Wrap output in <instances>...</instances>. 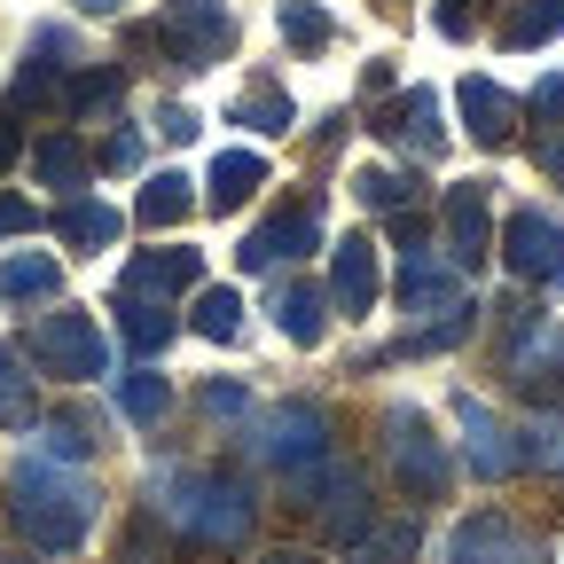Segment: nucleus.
Instances as JSON below:
<instances>
[{"label":"nucleus","mask_w":564,"mask_h":564,"mask_svg":"<svg viewBox=\"0 0 564 564\" xmlns=\"http://www.w3.org/2000/svg\"><path fill=\"white\" fill-rule=\"evenodd\" d=\"M95 518H102V486L79 478L70 463L24 455V463L9 470V525H17L40 556H70V549L95 533Z\"/></svg>","instance_id":"1"},{"label":"nucleus","mask_w":564,"mask_h":564,"mask_svg":"<svg viewBox=\"0 0 564 564\" xmlns=\"http://www.w3.org/2000/svg\"><path fill=\"white\" fill-rule=\"evenodd\" d=\"M150 510L196 549H243L259 525V494L243 470H158Z\"/></svg>","instance_id":"2"},{"label":"nucleus","mask_w":564,"mask_h":564,"mask_svg":"<svg viewBox=\"0 0 564 564\" xmlns=\"http://www.w3.org/2000/svg\"><path fill=\"white\" fill-rule=\"evenodd\" d=\"M126 47L158 55V70H212L236 55V17H228V0H165Z\"/></svg>","instance_id":"3"},{"label":"nucleus","mask_w":564,"mask_h":564,"mask_svg":"<svg viewBox=\"0 0 564 564\" xmlns=\"http://www.w3.org/2000/svg\"><path fill=\"white\" fill-rule=\"evenodd\" d=\"M384 470H392V486L408 494V502H447L455 463H447V440H432V415H423L415 400L384 408Z\"/></svg>","instance_id":"4"},{"label":"nucleus","mask_w":564,"mask_h":564,"mask_svg":"<svg viewBox=\"0 0 564 564\" xmlns=\"http://www.w3.org/2000/svg\"><path fill=\"white\" fill-rule=\"evenodd\" d=\"M251 447H259V463L267 470H282V478H322L329 470V415L314 408V400H274L259 423H251Z\"/></svg>","instance_id":"5"},{"label":"nucleus","mask_w":564,"mask_h":564,"mask_svg":"<svg viewBox=\"0 0 564 564\" xmlns=\"http://www.w3.org/2000/svg\"><path fill=\"white\" fill-rule=\"evenodd\" d=\"M24 361H32L40 377H63V384H95V377L110 369V345H102L95 314L70 306V314H40V322H32Z\"/></svg>","instance_id":"6"},{"label":"nucleus","mask_w":564,"mask_h":564,"mask_svg":"<svg viewBox=\"0 0 564 564\" xmlns=\"http://www.w3.org/2000/svg\"><path fill=\"white\" fill-rule=\"evenodd\" d=\"M70 70H79V40H70L63 24H40L0 102H9V110H63V87H70Z\"/></svg>","instance_id":"7"},{"label":"nucleus","mask_w":564,"mask_h":564,"mask_svg":"<svg viewBox=\"0 0 564 564\" xmlns=\"http://www.w3.org/2000/svg\"><path fill=\"white\" fill-rule=\"evenodd\" d=\"M306 251H322V212H314L306 196H291V204H274L267 220L236 243V267H243V274H267V267L306 259Z\"/></svg>","instance_id":"8"},{"label":"nucleus","mask_w":564,"mask_h":564,"mask_svg":"<svg viewBox=\"0 0 564 564\" xmlns=\"http://www.w3.org/2000/svg\"><path fill=\"white\" fill-rule=\"evenodd\" d=\"M447 564H549V541L525 533L510 510H470L447 533Z\"/></svg>","instance_id":"9"},{"label":"nucleus","mask_w":564,"mask_h":564,"mask_svg":"<svg viewBox=\"0 0 564 564\" xmlns=\"http://www.w3.org/2000/svg\"><path fill=\"white\" fill-rule=\"evenodd\" d=\"M440 228H447L440 251H447L463 274H478V267L494 259V181H455L447 204H440Z\"/></svg>","instance_id":"10"},{"label":"nucleus","mask_w":564,"mask_h":564,"mask_svg":"<svg viewBox=\"0 0 564 564\" xmlns=\"http://www.w3.org/2000/svg\"><path fill=\"white\" fill-rule=\"evenodd\" d=\"M494 251L510 259L518 282H564V228L549 220V212H533V204L502 220V243H494Z\"/></svg>","instance_id":"11"},{"label":"nucleus","mask_w":564,"mask_h":564,"mask_svg":"<svg viewBox=\"0 0 564 564\" xmlns=\"http://www.w3.org/2000/svg\"><path fill=\"white\" fill-rule=\"evenodd\" d=\"M369 133L377 141H392V150H415V158H440L447 150V126H440V95L432 87H408L392 110H377L369 118Z\"/></svg>","instance_id":"12"},{"label":"nucleus","mask_w":564,"mask_h":564,"mask_svg":"<svg viewBox=\"0 0 564 564\" xmlns=\"http://www.w3.org/2000/svg\"><path fill=\"white\" fill-rule=\"evenodd\" d=\"M455 415H463V455H470V470L494 486V478H510V470H525V455H518V432H502V415H494L486 400H455Z\"/></svg>","instance_id":"13"},{"label":"nucleus","mask_w":564,"mask_h":564,"mask_svg":"<svg viewBox=\"0 0 564 564\" xmlns=\"http://www.w3.org/2000/svg\"><path fill=\"white\" fill-rule=\"evenodd\" d=\"M369 518H377L369 478L352 470V463H337V470H329V486H322V541L352 556V549H361V533H369Z\"/></svg>","instance_id":"14"},{"label":"nucleus","mask_w":564,"mask_h":564,"mask_svg":"<svg viewBox=\"0 0 564 564\" xmlns=\"http://www.w3.org/2000/svg\"><path fill=\"white\" fill-rule=\"evenodd\" d=\"M455 102H463V126H470L478 150H510V133H518V118H525V102H518L510 87H494L486 70H470V79L455 87Z\"/></svg>","instance_id":"15"},{"label":"nucleus","mask_w":564,"mask_h":564,"mask_svg":"<svg viewBox=\"0 0 564 564\" xmlns=\"http://www.w3.org/2000/svg\"><path fill=\"white\" fill-rule=\"evenodd\" d=\"M329 306L337 314H369L377 306V243L369 236H345L329 251Z\"/></svg>","instance_id":"16"},{"label":"nucleus","mask_w":564,"mask_h":564,"mask_svg":"<svg viewBox=\"0 0 564 564\" xmlns=\"http://www.w3.org/2000/svg\"><path fill=\"white\" fill-rule=\"evenodd\" d=\"M188 282H196V251H133L126 274H118V299H158L165 306Z\"/></svg>","instance_id":"17"},{"label":"nucleus","mask_w":564,"mask_h":564,"mask_svg":"<svg viewBox=\"0 0 564 564\" xmlns=\"http://www.w3.org/2000/svg\"><path fill=\"white\" fill-rule=\"evenodd\" d=\"M267 181H274V173H267L259 150H220V158H212V173H204V204H212V212H243L251 188H267Z\"/></svg>","instance_id":"18"},{"label":"nucleus","mask_w":564,"mask_h":564,"mask_svg":"<svg viewBox=\"0 0 564 564\" xmlns=\"http://www.w3.org/2000/svg\"><path fill=\"white\" fill-rule=\"evenodd\" d=\"M267 314L282 322V337H291V345H322L329 299H322V282H274V291H267Z\"/></svg>","instance_id":"19"},{"label":"nucleus","mask_w":564,"mask_h":564,"mask_svg":"<svg viewBox=\"0 0 564 564\" xmlns=\"http://www.w3.org/2000/svg\"><path fill=\"white\" fill-rule=\"evenodd\" d=\"M32 423H40L32 361H24V345H0V432H32Z\"/></svg>","instance_id":"20"},{"label":"nucleus","mask_w":564,"mask_h":564,"mask_svg":"<svg viewBox=\"0 0 564 564\" xmlns=\"http://www.w3.org/2000/svg\"><path fill=\"white\" fill-rule=\"evenodd\" d=\"M55 236H63L70 251H102V243H118V236H126V220H118L102 196H70V204L55 212Z\"/></svg>","instance_id":"21"},{"label":"nucleus","mask_w":564,"mask_h":564,"mask_svg":"<svg viewBox=\"0 0 564 564\" xmlns=\"http://www.w3.org/2000/svg\"><path fill=\"white\" fill-rule=\"evenodd\" d=\"M188 212H196V181L188 173H150L141 196H133V228H173Z\"/></svg>","instance_id":"22"},{"label":"nucleus","mask_w":564,"mask_h":564,"mask_svg":"<svg viewBox=\"0 0 564 564\" xmlns=\"http://www.w3.org/2000/svg\"><path fill=\"white\" fill-rule=\"evenodd\" d=\"M55 291H63V267L47 251H9V259H0V299H9V306H40Z\"/></svg>","instance_id":"23"},{"label":"nucleus","mask_w":564,"mask_h":564,"mask_svg":"<svg viewBox=\"0 0 564 564\" xmlns=\"http://www.w3.org/2000/svg\"><path fill=\"white\" fill-rule=\"evenodd\" d=\"M564 32V0H510V9H502V24H494V40H502V47H549Z\"/></svg>","instance_id":"24"},{"label":"nucleus","mask_w":564,"mask_h":564,"mask_svg":"<svg viewBox=\"0 0 564 564\" xmlns=\"http://www.w3.org/2000/svg\"><path fill=\"white\" fill-rule=\"evenodd\" d=\"M32 173H40L47 188H63V196H79L87 173H95V158L79 150V133H47L40 150H32Z\"/></svg>","instance_id":"25"},{"label":"nucleus","mask_w":564,"mask_h":564,"mask_svg":"<svg viewBox=\"0 0 564 564\" xmlns=\"http://www.w3.org/2000/svg\"><path fill=\"white\" fill-rule=\"evenodd\" d=\"M118 415L133 423V432H150V423L173 415V384H165L158 369H126V377H118Z\"/></svg>","instance_id":"26"},{"label":"nucleus","mask_w":564,"mask_h":564,"mask_svg":"<svg viewBox=\"0 0 564 564\" xmlns=\"http://www.w3.org/2000/svg\"><path fill=\"white\" fill-rule=\"evenodd\" d=\"M118 95H126V70L118 63H95V70H70L63 110L70 118H102V110H118Z\"/></svg>","instance_id":"27"},{"label":"nucleus","mask_w":564,"mask_h":564,"mask_svg":"<svg viewBox=\"0 0 564 564\" xmlns=\"http://www.w3.org/2000/svg\"><path fill=\"white\" fill-rule=\"evenodd\" d=\"M470 329H478V306L455 299V306H440V314H423V322L400 337V352H447V345H463Z\"/></svg>","instance_id":"28"},{"label":"nucleus","mask_w":564,"mask_h":564,"mask_svg":"<svg viewBox=\"0 0 564 564\" xmlns=\"http://www.w3.org/2000/svg\"><path fill=\"white\" fill-rule=\"evenodd\" d=\"M415 173H400V165H361V173H352V196H361L369 212H392V220H400V212H415Z\"/></svg>","instance_id":"29"},{"label":"nucleus","mask_w":564,"mask_h":564,"mask_svg":"<svg viewBox=\"0 0 564 564\" xmlns=\"http://www.w3.org/2000/svg\"><path fill=\"white\" fill-rule=\"evenodd\" d=\"M118 329H126V345L141 352V361L173 345V314H165L158 299H118Z\"/></svg>","instance_id":"30"},{"label":"nucleus","mask_w":564,"mask_h":564,"mask_svg":"<svg viewBox=\"0 0 564 564\" xmlns=\"http://www.w3.org/2000/svg\"><path fill=\"white\" fill-rule=\"evenodd\" d=\"M274 24H282V40H291L299 55H322V47L337 40V24H329V9H322V0H282V9H274Z\"/></svg>","instance_id":"31"},{"label":"nucleus","mask_w":564,"mask_h":564,"mask_svg":"<svg viewBox=\"0 0 564 564\" xmlns=\"http://www.w3.org/2000/svg\"><path fill=\"white\" fill-rule=\"evenodd\" d=\"M291 118H299V110H291V95H282V79H259V87L236 102V126H251L259 141H267V133H291Z\"/></svg>","instance_id":"32"},{"label":"nucleus","mask_w":564,"mask_h":564,"mask_svg":"<svg viewBox=\"0 0 564 564\" xmlns=\"http://www.w3.org/2000/svg\"><path fill=\"white\" fill-rule=\"evenodd\" d=\"M518 455H525V470H564V408H541L525 432H518Z\"/></svg>","instance_id":"33"},{"label":"nucleus","mask_w":564,"mask_h":564,"mask_svg":"<svg viewBox=\"0 0 564 564\" xmlns=\"http://www.w3.org/2000/svg\"><path fill=\"white\" fill-rule=\"evenodd\" d=\"M32 432H40V455H55V463H87L95 455V423L87 415H47Z\"/></svg>","instance_id":"34"},{"label":"nucleus","mask_w":564,"mask_h":564,"mask_svg":"<svg viewBox=\"0 0 564 564\" xmlns=\"http://www.w3.org/2000/svg\"><path fill=\"white\" fill-rule=\"evenodd\" d=\"M196 337L236 345V337H243V299H236V291H196Z\"/></svg>","instance_id":"35"},{"label":"nucleus","mask_w":564,"mask_h":564,"mask_svg":"<svg viewBox=\"0 0 564 564\" xmlns=\"http://www.w3.org/2000/svg\"><path fill=\"white\" fill-rule=\"evenodd\" d=\"M352 556H361V564H408V556H415V518H392L384 533L369 525V533H361V549H352Z\"/></svg>","instance_id":"36"},{"label":"nucleus","mask_w":564,"mask_h":564,"mask_svg":"<svg viewBox=\"0 0 564 564\" xmlns=\"http://www.w3.org/2000/svg\"><path fill=\"white\" fill-rule=\"evenodd\" d=\"M165 533H173V525H165L158 510H141V518L126 525V541H118V564H165Z\"/></svg>","instance_id":"37"},{"label":"nucleus","mask_w":564,"mask_h":564,"mask_svg":"<svg viewBox=\"0 0 564 564\" xmlns=\"http://www.w3.org/2000/svg\"><path fill=\"white\" fill-rule=\"evenodd\" d=\"M196 408H204L212 423H243V415H251V384H236V377H212V384H196Z\"/></svg>","instance_id":"38"},{"label":"nucleus","mask_w":564,"mask_h":564,"mask_svg":"<svg viewBox=\"0 0 564 564\" xmlns=\"http://www.w3.org/2000/svg\"><path fill=\"white\" fill-rule=\"evenodd\" d=\"M141 158H150V141H141L133 126H118V133L102 141V158H95V165H102V173H133Z\"/></svg>","instance_id":"39"},{"label":"nucleus","mask_w":564,"mask_h":564,"mask_svg":"<svg viewBox=\"0 0 564 564\" xmlns=\"http://www.w3.org/2000/svg\"><path fill=\"white\" fill-rule=\"evenodd\" d=\"M432 32L470 40V32H478V9H470V0H440V9H432Z\"/></svg>","instance_id":"40"},{"label":"nucleus","mask_w":564,"mask_h":564,"mask_svg":"<svg viewBox=\"0 0 564 564\" xmlns=\"http://www.w3.org/2000/svg\"><path fill=\"white\" fill-rule=\"evenodd\" d=\"M533 118H549V126H564V70H549V79L533 87V102H525Z\"/></svg>","instance_id":"41"},{"label":"nucleus","mask_w":564,"mask_h":564,"mask_svg":"<svg viewBox=\"0 0 564 564\" xmlns=\"http://www.w3.org/2000/svg\"><path fill=\"white\" fill-rule=\"evenodd\" d=\"M40 228V204H24V196H0V236H32Z\"/></svg>","instance_id":"42"},{"label":"nucleus","mask_w":564,"mask_h":564,"mask_svg":"<svg viewBox=\"0 0 564 564\" xmlns=\"http://www.w3.org/2000/svg\"><path fill=\"white\" fill-rule=\"evenodd\" d=\"M158 133H165V141H196V110H188V102H165V110H158Z\"/></svg>","instance_id":"43"},{"label":"nucleus","mask_w":564,"mask_h":564,"mask_svg":"<svg viewBox=\"0 0 564 564\" xmlns=\"http://www.w3.org/2000/svg\"><path fill=\"white\" fill-rule=\"evenodd\" d=\"M17 158H24V133H17V110L0 102V173H9Z\"/></svg>","instance_id":"44"},{"label":"nucleus","mask_w":564,"mask_h":564,"mask_svg":"<svg viewBox=\"0 0 564 564\" xmlns=\"http://www.w3.org/2000/svg\"><path fill=\"white\" fill-rule=\"evenodd\" d=\"M533 158H541V173H549V181L564 188V133H556V141H541V150H533Z\"/></svg>","instance_id":"45"},{"label":"nucleus","mask_w":564,"mask_h":564,"mask_svg":"<svg viewBox=\"0 0 564 564\" xmlns=\"http://www.w3.org/2000/svg\"><path fill=\"white\" fill-rule=\"evenodd\" d=\"M79 9H95V17H110V9H118V0H79Z\"/></svg>","instance_id":"46"},{"label":"nucleus","mask_w":564,"mask_h":564,"mask_svg":"<svg viewBox=\"0 0 564 564\" xmlns=\"http://www.w3.org/2000/svg\"><path fill=\"white\" fill-rule=\"evenodd\" d=\"M267 564H314V556H267Z\"/></svg>","instance_id":"47"}]
</instances>
